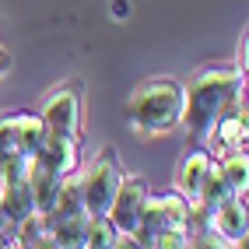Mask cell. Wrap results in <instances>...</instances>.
I'll list each match as a JSON object with an SVG mask.
<instances>
[{
	"label": "cell",
	"instance_id": "obj_9",
	"mask_svg": "<svg viewBox=\"0 0 249 249\" xmlns=\"http://www.w3.org/2000/svg\"><path fill=\"white\" fill-rule=\"evenodd\" d=\"M204 147L211 151V158H221L228 151L246 147V95L235 98V102L214 120V126L207 130V137H204Z\"/></svg>",
	"mask_w": 249,
	"mask_h": 249
},
{
	"label": "cell",
	"instance_id": "obj_14",
	"mask_svg": "<svg viewBox=\"0 0 249 249\" xmlns=\"http://www.w3.org/2000/svg\"><path fill=\"white\" fill-rule=\"evenodd\" d=\"M25 179H28V186H32L36 211H39V214H49V211H53V204H56V196H60V190H63V182H67V176H56V172L39 169V165H28Z\"/></svg>",
	"mask_w": 249,
	"mask_h": 249
},
{
	"label": "cell",
	"instance_id": "obj_2",
	"mask_svg": "<svg viewBox=\"0 0 249 249\" xmlns=\"http://www.w3.org/2000/svg\"><path fill=\"white\" fill-rule=\"evenodd\" d=\"M137 246H161V249H179L193 242V207L172 193H147L141 221L134 228Z\"/></svg>",
	"mask_w": 249,
	"mask_h": 249
},
{
	"label": "cell",
	"instance_id": "obj_4",
	"mask_svg": "<svg viewBox=\"0 0 249 249\" xmlns=\"http://www.w3.org/2000/svg\"><path fill=\"white\" fill-rule=\"evenodd\" d=\"M46 134L39 112H4L0 116V182L21 179Z\"/></svg>",
	"mask_w": 249,
	"mask_h": 249
},
{
	"label": "cell",
	"instance_id": "obj_17",
	"mask_svg": "<svg viewBox=\"0 0 249 249\" xmlns=\"http://www.w3.org/2000/svg\"><path fill=\"white\" fill-rule=\"evenodd\" d=\"M235 71H242V74H246V36L239 39V53H235Z\"/></svg>",
	"mask_w": 249,
	"mask_h": 249
},
{
	"label": "cell",
	"instance_id": "obj_12",
	"mask_svg": "<svg viewBox=\"0 0 249 249\" xmlns=\"http://www.w3.org/2000/svg\"><path fill=\"white\" fill-rule=\"evenodd\" d=\"M207 225L225 246H246L249 218H246V196H225L221 204L207 211Z\"/></svg>",
	"mask_w": 249,
	"mask_h": 249
},
{
	"label": "cell",
	"instance_id": "obj_15",
	"mask_svg": "<svg viewBox=\"0 0 249 249\" xmlns=\"http://www.w3.org/2000/svg\"><path fill=\"white\" fill-rule=\"evenodd\" d=\"M218 165H221V176H225V182L231 186V193L246 196V186H249V158H246V147L221 155Z\"/></svg>",
	"mask_w": 249,
	"mask_h": 249
},
{
	"label": "cell",
	"instance_id": "obj_7",
	"mask_svg": "<svg viewBox=\"0 0 249 249\" xmlns=\"http://www.w3.org/2000/svg\"><path fill=\"white\" fill-rule=\"evenodd\" d=\"M28 214H36L28 179L0 182V246H18V228L25 225Z\"/></svg>",
	"mask_w": 249,
	"mask_h": 249
},
{
	"label": "cell",
	"instance_id": "obj_13",
	"mask_svg": "<svg viewBox=\"0 0 249 249\" xmlns=\"http://www.w3.org/2000/svg\"><path fill=\"white\" fill-rule=\"evenodd\" d=\"M207 169H211V151H207V147L186 151L182 161H179V169H176V193L190 207H196V200H200V186H204Z\"/></svg>",
	"mask_w": 249,
	"mask_h": 249
},
{
	"label": "cell",
	"instance_id": "obj_11",
	"mask_svg": "<svg viewBox=\"0 0 249 249\" xmlns=\"http://www.w3.org/2000/svg\"><path fill=\"white\" fill-rule=\"evenodd\" d=\"M39 120H42V126L49 130V134L81 137V95L74 88H56L46 98Z\"/></svg>",
	"mask_w": 249,
	"mask_h": 249
},
{
	"label": "cell",
	"instance_id": "obj_8",
	"mask_svg": "<svg viewBox=\"0 0 249 249\" xmlns=\"http://www.w3.org/2000/svg\"><path fill=\"white\" fill-rule=\"evenodd\" d=\"M147 193H151V186H147L144 176H123V179H120V190H116L112 204H109V211H106L120 235H134Z\"/></svg>",
	"mask_w": 249,
	"mask_h": 249
},
{
	"label": "cell",
	"instance_id": "obj_18",
	"mask_svg": "<svg viewBox=\"0 0 249 249\" xmlns=\"http://www.w3.org/2000/svg\"><path fill=\"white\" fill-rule=\"evenodd\" d=\"M7 67H11V56H7V53H4V49H0V74H4V71H7Z\"/></svg>",
	"mask_w": 249,
	"mask_h": 249
},
{
	"label": "cell",
	"instance_id": "obj_5",
	"mask_svg": "<svg viewBox=\"0 0 249 249\" xmlns=\"http://www.w3.org/2000/svg\"><path fill=\"white\" fill-rule=\"evenodd\" d=\"M91 214L85 211V200H81V186L77 179L67 176L63 190L56 196V204L49 214H42V225H46V246H56V249H85V228H88Z\"/></svg>",
	"mask_w": 249,
	"mask_h": 249
},
{
	"label": "cell",
	"instance_id": "obj_16",
	"mask_svg": "<svg viewBox=\"0 0 249 249\" xmlns=\"http://www.w3.org/2000/svg\"><path fill=\"white\" fill-rule=\"evenodd\" d=\"M116 239H120V231L109 221V214H91L85 228V249H112Z\"/></svg>",
	"mask_w": 249,
	"mask_h": 249
},
{
	"label": "cell",
	"instance_id": "obj_6",
	"mask_svg": "<svg viewBox=\"0 0 249 249\" xmlns=\"http://www.w3.org/2000/svg\"><path fill=\"white\" fill-rule=\"evenodd\" d=\"M120 179H123V169H120L116 147H102L98 158L88 165V172L77 179L85 211L88 214H106L109 204H112V196H116V190H120Z\"/></svg>",
	"mask_w": 249,
	"mask_h": 249
},
{
	"label": "cell",
	"instance_id": "obj_1",
	"mask_svg": "<svg viewBox=\"0 0 249 249\" xmlns=\"http://www.w3.org/2000/svg\"><path fill=\"white\" fill-rule=\"evenodd\" d=\"M246 95V74L235 67H218V71H200L190 88H182V116L179 123L186 126V134L193 141H204L207 130L214 126V120Z\"/></svg>",
	"mask_w": 249,
	"mask_h": 249
},
{
	"label": "cell",
	"instance_id": "obj_3",
	"mask_svg": "<svg viewBox=\"0 0 249 249\" xmlns=\"http://www.w3.org/2000/svg\"><path fill=\"white\" fill-rule=\"evenodd\" d=\"M130 123L137 134H165V130L179 126L182 116V85L176 77H151L130 91Z\"/></svg>",
	"mask_w": 249,
	"mask_h": 249
},
{
	"label": "cell",
	"instance_id": "obj_10",
	"mask_svg": "<svg viewBox=\"0 0 249 249\" xmlns=\"http://www.w3.org/2000/svg\"><path fill=\"white\" fill-rule=\"evenodd\" d=\"M28 165H39V169L56 172V176H74L81 165V137H63L46 130Z\"/></svg>",
	"mask_w": 249,
	"mask_h": 249
}]
</instances>
